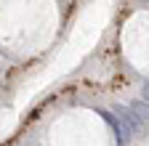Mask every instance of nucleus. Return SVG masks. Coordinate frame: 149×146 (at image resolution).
Listing matches in <instances>:
<instances>
[{"instance_id": "nucleus-1", "label": "nucleus", "mask_w": 149, "mask_h": 146, "mask_svg": "<svg viewBox=\"0 0 149 146\" xmlns=\"http://www.w3.org/2000/svg\"><path fill=\"white\" fill-rule=\"evenodd\" d=\"M144 98H146V101H149V85H146V88H144Z\"/></svg>"}]
</instances>
